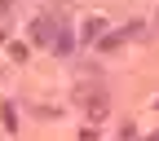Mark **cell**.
Here are the masks:
<instances>
[{
  "label": "cell",
  "mask_w": 159,
  "mask_h": 141,
  "mask_svg": "<svg viewBox=\"0 0 159 141\" xmlns=\"http://www.w3.org/2000/svg\"><path fill=\"white\" fill-rule=\"evenodd\" d=\"M102 18H89V22H84V31H80V40H84V44H93V40H102Z\"/></svg>",
  "instance_id": "3957f363"
},
{
  "label": "cell",
  "mask_w": 159,
  "mask_h": 141,
  "mask_svg": "<svg viewBox=\"0 0 159 141\" xmlns=\"http://www.w3.org/2000/svg\"><path fill=\"white\" fill-rule=\"evenodd\" d=\"M0 40H9V5H0Z\"/></svg>",
  "instance_id": "52a82bcc"
},
{
  "label": "cell",
  "mask_w": 159,
  "mask_h": 141,
  "mask_svg": "<svg viewBox=\"0 0 159 141\" xmlns=\"http://www.w3.org/2000/svg\"><path fill=\"white\" fill-rule=\"evenodd\" d=\"M71 49H75V35L62 27V31H57V40H53V53H71Z\"/></svg>",
  "instance_id": "277c9868"
},
{
  "label": "cell",
  "mask_w": 159,
  "mask_h": 141,
  "mask_svg": "<svg viewBox=\"0 0 159 141\" xmlns=\"http://www.w3.org/2000/svg\"><path fill=\"white\" fill-rule=\"evenodd\" d=\"M57 31H62V22H57V18H49V13L31 18V44H40V49H53Z\"/></svg>",
  "instance_id": "6da1fadb"
},
{
  "label": "cell",
  "mask_w": 159,
  "mask_h": 141,
  "mask_svg": "<svg viewBox=\"0 0 159 141\" xmlns=\"http://www.w3.org/2000/svg\"><path fill=\"white\" fill-rule=\"evenodd\" d=\"M155 106H159V102H155Z\"/></svg>",
  "instance_id": "ba28073f"
},
{
  "label": "cell",
  "mask_w": 159,
  "mask_h": 141,
  "mask_svg": "<svg viewBox=\"0 0 159 141\" xmlns=\"http://www.w3.org/2000/svg\"><path fill=\"white\" fill-rule=\"evenodd\" d=\"M0 119H5V128H9V132L18 128V115H13V106H0Z\"/></svg>",
  "instance_id": "5b68a950"
},
{
  "label": "cell",
  "mask_w": 159,
  "mask_h": 141,
  "mask_svg": "<svg viewBox=\"0 0 159 141\" xmlns=\"http://www.w3.org/2000/svg\"><path fill=\"white\" fill-rule=\"evenodd\" d=\"M97 44H102V49H119V44H124V31H119V35H102Z\"/></svg>",
  "instance_id": "8992f818"
},
{
  "label": "cell",
  "mask_w": 159,
  "mask_h": 141,
  "mask_svg": "<svg viewBox=\"0 0 159 141\" xmlns=\"http://www.w3.org/2000/svg\"><path fill=\"white\" fill-rule=\"evenodd\" d=\"M84 110H89L93 119H102V115H106V93H84Z\"/></svg>",
  "instance_id": "7a4b0ae2"
}]
</instances>
